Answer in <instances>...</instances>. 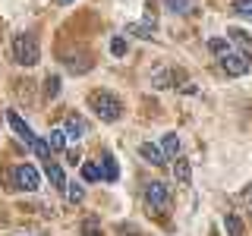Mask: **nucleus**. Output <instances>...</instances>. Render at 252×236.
<instances>
[{"label":"nucleus","mask_w":252,"mask_h":236,"mask_svg":"<svg viewBox=\"0 0 252 236\" xmlns=\"http://www.w3.org/2000/svg\"><path fill=\"white\" fill-rule=\"evenodd\" d=\"M82 179H85V183H94V179H101L98 161H85V164H82Z\"/></svg>","instance_id":"dca6fc26"},{"label":"nucleus","mask_w":252,"mask_h":236,"mask_svg":"<svg viewBox=\"0 0 252 236\" xmlns=\"http://www.w3.org/2000/svg\"><path fill=\"white\" fill-rule=\"evenodd\" d=\"M63 132H66V139L79 142V139L85 136V132H89V126H85V120H82V117H69V120L63 123Z\"/></svg>","instance_id":"1a4fd4ad"},{"label":"nucleus","mask_w":252,"mask_h":236,"mask_svg":"<svg viewBox=\"0 0 252 236\" xmlns=\"http://www.w3.org/2000/svg\"><path fill=\"white\" fill-rule=\"evenodd\" d=\"M98 167H101V179H107V183H117V177H120V167H117V157L104 151L98 157Z\"/></svg>","instance_id":"0eeeda50"},{"label":"nucleus","mask_w":252,"mask_h":236,"mask_svg":"<svg viewBox=\"0 0 252 236\" xmlns=\"http://www.w3.org/2000/svg\"><path fill=\"white\" fill-rule=\"evenodd\" d=\"M164 3H167L170 13H192V3H189V0H164Z\"/></svg>","instance_id":"412c9836"},{"label":"nucleus","mask_w":252,"mask_h":236,"mask_svg":"<svg viewBox=\"0 0 252 236\" xmlns=\"http://www.w3.org/2000/svg\"><path fill=\"white\" fill-rule=\"evenodd\" d=\"M44 173H47V179H51V186H54V189H66V177H63V167H60V164L47 161Z\"/></svg>","instance_id":"f8f14e48"},{"label":"nucleus","mask_w":252,"mask_h":236,"mask_svg":"<svg viewBox=\"0 0 252 236\" xmlns=\"http://www.w3.org/2000/svg\"><path fill=\"white\" fill-rule=\"evenodd\" d=\"M44 94L47 98H57L60 94V76H47L44 79Z\"/></svg>","instance_id":"6ab92c4d"},{"label":"nucleus","mask_w":252,"mask_h":236,"mask_svg":"<svg viewBox=\"0 0 252 236\" xmlns=\"http://www.w3.org/2000/svg\"><path fill=\"white\" fill-rule=\"evenodd\" d=\"M82 199H85V189L79 186V183H66V202L69 205H79Z\"/></svg>","instance_id":"f3484780"},{"label":"nucleus","mask_w":252,"mask_h":236,"mask_svg":"<svg viewBox=\"0 0 252 236\" xmlns=\"http://www.w3.org/2000/svg\"><path fill=\"white\" fill-rule=\"evenodd\" d=\"M180 148H183V142H180V136L177 132H167V136H164V142H161V151H164V157H177L180 154Z\"/></svg>","instance_id":"9b49d317"},{"label":"nucleus","mask_w":252,"mask_h":236,"mask_svg":"<svg viewBox=\"0 0 252 236\" xmlns=\"http://www.w3.org/2000/svg\"><path fill=\"white\" fill-rule=\"evenodd\" d=\"M57 3H60V6H66V3H73V0H57Z\"/></svg>","instance_id":"393cba45"},{"label":"nucleus","mask_w":252,"mask_h":236,"mask_svg":"<svg viewBox=\"0 0 252 236\" xmlns=\"http://www.w3.org/2000/svg\"><path fill=\"white\" fill-rule=\"evenodd\" d=\"M145 205L148 211H155V214H167L170 208V189L161 183V179H152V183L145 186Z\"/></svg>","instance_id":"7ed1b4c3"},{"label":"nucleus","mask_w":252,"mask_h":236,"mask_svg":"<svg viewBox=\"0 0 252 236\" xmlns=\"http://www.w3.org/2000/svg\"><path fill=\"white\" fill-rule=\"evenodd\" d=\"M126 35H136V38H152L155 35V22L148 26V22H129L126 26Z\"/></svg>","instance_id":"2eb2a0df"},{"label":"nucleus","mask_w":252,"mask_h":236,"mask_svg":"<svg viewBox=\"0 0 252 236\" xmlns=\"http://www.w3.org/2000/svg\"><path fill=\"white\" fill-rule=\"evenodd\" d=\"M227 41H236V44H249L252 38H249L246 31H243V29H230V31H227Z\"/></svg>","instance_id":"4be33fe9"},{"label":"nucleus","mask_w":252,"mask_h":236,"mask_svg":"<svg viewBox=\"0 0 252 236\" xmlns=\"http://www.w3.org/2000/svg\"><path fill=\"white\" fill-rule=\"evenodd\" d=\"M13 57L19 66H35L38 60H41V47H38L35 35H29V31H22V35H16L13 41Z\"/></svg>","instance_id":"f03ea898"},{"label":"nucleus","mask_w":252,"mask_h":236,"mask_svg":"<svg viewBox=\"0 0 252 236\" xmlns=\"http://www.w3.org/2000/svg\"><path fill=\"white\" fill-rule=\"evenodd\" d=\"M220 69H224L227 76H246L252 69V60H249V54H243V51H227L224 57H220Z\"/></svg>","instance_id":"20e7f679"},{"label":"nucleus","mask_w":252,"mask_h":236,"mask_svg":"<svg viewBox=\"0 0 252 236\" xmlns=\"http://www.w3.org/2000/svg\"><path fill=\"white\" fill-rule=\"evenodd\" d=\"M110 54H114V57H123V54H126V41H123V38H114V41H110Z\"/></svg>","instance_id":"5701e85b"},{"label":"nucleus","mask_w":252,"mask_h":236,"mask_svg":"<svg viewBox=\"0 0 252 236\" xmlns=\"http://www.w3.org/2000/svg\"><path fill=\"white\" fill-rule=\"evenodd\" d=\"M233 13L243 19H252V0H233Z\"/></svg>","instance_id":"aec40b11"},{"label":"nucleus","mask_w":252,"mask_h":236,"mask_svg":"<svg viewBox=\"0 0 252 236\" xmlns=\"http://www.w3.org/2000/svg\"><path fill=\"white\" fill-rule=\"evenodd\" d=\"M208 51H211V54H220V57H224V54L230 51V41H227V38H211V41H208Z\"/></svg>","instance_id":"a211bd4d"},{"label":"nucleus","mask_w":252,"mask_h":236,"mask_svg":"<svg viewBox=\"0 0 252 236\" xmlns=\"http://www.w3.org/2000/svg\"><path fill=\"white\" fill-rule=\"evenodd\" d=\"M47 145H51V151H63V148H66V132H63V126L47 132Z\"/></svg>","instance_id":"4468645a"},{"label":"nucleus","mask_w":252,"mask_h":236,"mask_svg":"<svg viewBox=\"0 0 252 236\" xmlns=\"http://www.w3.org/2000/svg\"><path fill=\"white\" fill-rule=\"evenodd\" d=\"M82 233L85 236H101V230H98V224H94V220H85V224H82Z\"/></svg>","instance_id":"b1692460"},{"label":"nucleus","mask_w":252,"mask_h":236,"mask_svg":"<svg viewBox=\"0 0 252 236\" xmlns=\"http://www.w3.org/2000/svg\"><path fill=\"white\" fill-rule=\"evenodd\" d=\"M6 123H10V129H13V132H16V136H19L22 142H26L29 148H35L38 136H35V132H32V126H29L26 120H22V117L16 114V110H6Z\"/></svg>","instance_id":"423d86ee"},{"label":"nucleus","mask_w":252,"mask_h":236,"mask_svg":"<svg viewBox=\"0 0 252 236\" xmlns=\"http://www.w3.org/2000/svg\"><path fill=\"white\" fill-rule=\"evenodd\" d=\"M13 186L22 189V192H35V189L41 186V177H38V170L32 167V164H19V167L13 170Z\"/></svg>","instance_id":"39448f33"},{"label":"nucleus","mask_w":252,"mask_h":236,"mask_svg":"<svg viewBox=\"0 0 252 236\" xmlns=\"http://www.w3.org/2000/svg\"><path fill=\"white\" fill-rule=\"evenodd\" d=\"M139 154L145 157L148 164H155V167H164V164H167V157H164L161 145H155V142H142V145H139Z\"/></svg>","instance_id":"6e6552de"},{"label":"nucleus","mask_w":252,"mask_h":236,"mask_svg":"<svg viewBox=\"0 0 252 236\" xmlns=\"http://www.w3.org/2000/svg\"><path fill=\"white\" fill-rule=\"evenodd\" d=\"M224 230L227 236H246V227H243V220L236 214H224Z\"/></svg>","instance_id":"ddd939ff"},{"label":"nucleus","mask_w":252,"mask_h":236,"mask_svg":"<svg viewBox=\"0 0 252 236\" xmlns=\"http://www.w3.org/2000/svg\"><path fill=\"white\" fill-rule=\"evenodd\" d=\"M89 104L94 110V117H98V120H104V123H117L123 117L120 98H117V94H110V91H94L92 98H89Z\"/></svg>","instance_id":"f257e3e1"},{"label":"nucleus","mask_w":252,"mask_h":236,"mask_svg":"<svg viewBox=\"0 0 252 236\" xmlns=\"http://www.w3.org/2000/svg\"><path fill=\"white\" fill-rule=\"evenodd\" d=\"M173 179H177L180 186H189V179H192V164H189L186 157H177V164H173Z\"/></svg>","instance_id":"9d476101"}]
</instances>
